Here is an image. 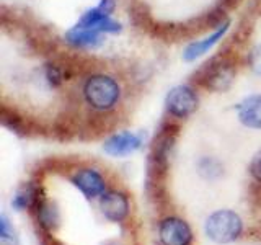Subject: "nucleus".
Instances as JSON below:
<instances>
[{"label":"nucleus","mask_w":261,"mask_h":245,"mask_svg":"<svg viewBox=\"0 0 261 245\" xmlns=\"http://www.w3.org/2000/svg\"><path fill=\"white\" fill-rule=\"evenodd\" d=\"M85 102L98 111L111 110L121 96V87L116 80L105 74L88 77L84 84Z\"/></svg>","instance_id":"1"},{"label":"nucleus","mask_w":261,"mask_h":245,"mask_svg":"<svg viewBox=\"0 0 261 245\" xmlns=\"http://www.w3.org/2000/svg\"><path fill=\"white\" fill-rule=\"evenodd\" d=\"M243 229L240 216L233 211L222 209L209 216L206 223V234L217 243H228L239 239Z\"/></svg>","instance_id":"2"},{"label":"nucleus","mask_w":261,"mask_h":245,"mask_svg":"<svg viewBox=\"0 0 261 245\" xmlns=\"http://www.w3.org/2000/svg\"><path fill=\"white\" fill-rule=\"evenodd\" d=\"M198 108V96L188 85H178L171 88L167 95V110L176 118H188Z\"/></svg>","instance_id":"3"},{"label":"nucleus","mask_w":261,"mask_h":245,"mask_svg":"<svg viewBox=\"0 0 261 245\" xmlns=\"http://www.w3.org/2000/svg\"><path fill=\"white\" fill-rule=\"evenodd\" d=\"M191 239V229L183 219L167 217L160 224V240L163 245H190Z\"/></svg>","instance_id":"4"},{"label":"nucleus","mask_w":261,"mask_h":245,"mask_svg":"<svg viewBox=\"0 0 261 245\" xmlns=\"http://www.w3.org/2000/svg\"><path fill=\"white\" fill-rule=\"evenodd\" d=\"M72 182L87 198H95V196H100L105 193V178L95 168L79 170L73 175Z\"/></svg>","instance_id":"5"},{"label":"nucleus","mask_w":261,"mask_h":245,"mask_svg":"<svg viewBox=\"0 0 261 245\" xmlns=\"http://www.w3.org/2000/svg\"><path fill=\"white\" fill-rule=\"evenodd\" d=\"M142 144V137L134 133H118L111 136L108 141L105 142V152L114 155V157H122V155H129L136 152Z\"/></svg>","instance_id":"6"},{"label":"nucleus","mask_w":261,"mask_h":245,"mask_svg":"<svg viewBox=\"0 0 261 245\" xmlns=\"http://www.w3.org/2000/svg\"><path fill=\"white\" fill-rule=\"evenodd\" d=\"M101 212L110 220L119 223L129 214V201L119 191H108L101 196Z\"/></svg>","instance_id":"7"},{"label":"nucleus","mask_w":261,"mask_h":245,"mask_svg":"<svg viewBox=\"0 0 261 245\" xmlns=\"http://www.w3.org/2000/svg\"><path fill=\"white\" fill-rule=\"evenodd\" d=\"M79 24H82V27H85V28H90V30L100 31V33H118L121 30V24L118 21H114L111 18V15L101 12L98 7L84 13Z\"/></svg>","instance_id":"8"},{"label":"nucleus","mask_w":261,"mask_h":245,"mask_svg":"<svg viewBox=\"0 0 261 245\" xmlns=\"http://www.w3.org/2000/svg\"><path fill=\"white\" fill-rule=\"evenodd\" d=\"M227 30H228V23H224V24H220V27L214 33H212V35L206 36L201 41H194V43H191L190 46L185 49L183 59L185 61H196L198 57L204 56L207 51H211V49L214 47L220 39L224 38Z\"/></svg>","instance_id":"9"},{"label":"nucleus","mask_w":261,"mask_h":245,"mask_svg":"<svg viewBox=\"0 0 261 245\" xmlns=\"http://www.w3.org/2000/svg\"><path fill=\"white\" fill-rule=\"evenodd\" d=\"M239 118L247 128L261 129V95H251L237 106Z\"/></svg>","instance_id":"10"},{"label":"nucleus","mask_w":261,"mask_h":245,"mask_svg":"<svg viewBox=\"0 0 261 245\" xmlns=\"http://www.w3.org/2000/svg\"><path fill=\"white\" fill-rule=\"evenodd\" d=\"M65 39H67L69 44L75 47H95L98 44H101L100 31L85 28L82 24H77V27H73L72 30L65 33Z\"/></svg>","instance_id":"11"},{"label":"nucleus","mask_w":261,"mask_h":245,"mask_svg":"<svg viewBox=\"0 0 261 245\" xmlns=\"http://www.w3.org/2000/svg\"><path fill=\"white\" fill-rule=\"evenodd\" d=\"M206 85L212 90H225L228 85L232 84L233 79V69L227 64L216 65L214 69L209 72V76L206 77Z\"/></svg>","instance_id":"12"},{"label":"nucleus","mask_w":261,"mask_h":245,"mask_svg":"<svg viewBox=\"0 0 261 245\" xmlns=\"http://www.w3.org/2000/svg\"><path fill=\"white\" fill-rule=\"evenodd\" d=\"M38 217H39L41 226H43L46 231H53V229H56L57 224H59V212H57L54 204L47 203V201L39 204Z\"/></svg>","instance_id":"13"},{"label":"nucleus","mask_w":261,"mask_h":245,"mask_svg":"<svg viewBox=\"0 0 261 245\" xmlns=\"http://www.w3.org/2000/svg\"><path fill=\"white\" fill-rule=\"evenodd\" d=\"M36 198H38V191L31 185H28V186H24L23 190H20L18 193H16L12 204H13V208L16 211H21V209H27V208L33 206L35 201H36Z\"/></svg>","instance_id":"14"},{"label":"nucleus","mask_w":261,"mask_h":245,"mask_svg":"<svg viewBox=\"0 0 261 245\" xmlns=\"http://www.w3.org/2000/svg\"><path fill=\"white\" fill-rule=\"evenodd\" d=\"M248 62H250L251 70L255 72L256 76H261V46H256V47L250 53Z\"/></svg>","instance_id":"15"},{"label":"nucleus","mask_w":261,"mask_h":245,"mask_svg":"<svg viewBox=\"0 0 261 245\" xmlns=\"http://www.w3.org/2000/svg\"><path fill=\"white\" fill-rule=\"evenodd\" d=\"M46 79L49 80V84L51 85H59L62 82V72L61 69H57L56 65H47L46 69Z\"/></svg>","instance_id":"16"},{"label":"nucleus","mask_w":261,"mask_h":245,"mask_svg":"<svg viewBox=\"0 0 261 245\" xmlns=\"http://www.w3.org/2000/svg\"><path fill=\"white\" fill-rule=\"evenodd\" d=\"M250 172L258 182H261V151L255 155V157H253L251 165H250Z\"/></svg>","instance_id":"17"},{"label":"nucleus","mask_w":261,"mask_h":245,"mask_svg":"<svg viewBox=\"0 0 261 245\" xmlns=\"http://www.w3.org/2000/svg\"><path fill=\"white\" fill-rule=\"evenodd\" d=\"M0 235H2V239H13V232L10 231V226H8V220L5 216L0 217Z\"/></svg>","instance_id":"18"},{"label":"nucleus","mask_w":261,"mask_h":245,"mask_svg":"<svg viewBox=\"0 0 261 245\" xmlns=\"http://www.w3.org/2000/svg\"><path fill=\"white\" fill-rule=\"evenodd\" d=\"M114 7H116V2H114V0H101L100 5H98V8H100L101 12L108 13V15H111V13H113Z\"/></svg>","instance_id":"19"}]
</instances>
